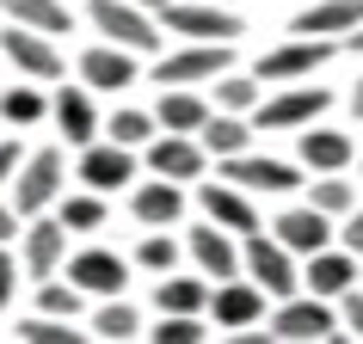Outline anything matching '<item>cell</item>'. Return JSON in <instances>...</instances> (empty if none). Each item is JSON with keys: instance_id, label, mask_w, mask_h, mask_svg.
<instances>
[{"instance_id": "obj_1", "label": "cell", "mask_w": 363, "mask_h": 344, "mask_svg": "<svg viewBox=\"0 0 363 344\" xmlns=\"http://www.w3.org/2000/svg\"><path fill=\"white\" fill-rule=\"evenodd\" d=\"M240 270H247L252 283L265 289V295H277V302H289L296 289H302V277H296V252L277 240V234H247V246H240Z\"/></svg>"}, {"instance_id": "obj_2", "label": "cell", "mask_w": 363, "mask_h": 344, "mask_svg": "<svg viewBox=\"0 0 363 344\" xmlns=\"http://www.w3.org/2000/svg\"><path fill=\"white\" fill-rule=\"evenodd\" d=\"M160 19H167L172 38H191V43H234L240 38L234 6H216V0H172V6H160Z\"/></svg>"}, {"instance_id": "obj_3", "label": "cell", "mask_w": 363, "mask_h": 344, "mask_svg": "<svg viewBox=\"0 0 363 344\" xmlns=\"http://www.w3.org/2000/svg\"><path fill=\"white\" fill-rule=\"evenodd\" d=\"M234 43H185L172 56L154 62V86H210L216 74H228Z\"/></svg>"}, {"instance_id": "obj_4", "label": "cell", "mask_w": 363, "mask_h": 344, "mask_svg": "<svg viewBox=\"0 0 363 344\" xmlns=\"http://www.w3.org/2000/svg\"><path fill=\"white\" fill-rule=\"evenodd\" d=\"M62 178H68L62 154H56V148H38V154L19 166V178H13V210H19L25 222L43 215L50 203H62Z\"/></svg>"}, {"instance_id": "obj_5", "label": "cell", "mask_w": 363, "mask_h": 344, "mask_svg": "<svg viewBox=\"0 0 363 344\" xmlns=\"http://www.w3.org/2000/svg\"><path fill=\"white\" fill-rule=\"evenodd\" d=\"M93 25H99V38L123 43L135 56H154L160 50V31H154L148 6H135V0H93Z\"/></svg>"}, {"instance_id": "obj_6", "label": "cell", "mask_w": 363, "mask_h": 344, "mask_svg": "<svg viewBox=\"0 0 363 344\" xmlns=\"http://www.w3.org/2000/svg\"><path fill=\"white\" fill-rule=\"evenodd\" d=\"M333 332H339V314L326 307V295H289L271 314V338H289V344H314V338H333Z\"/></svg>"}, {"instance_id": "obj_7", "label": "cell", "mask_w": 363, "mask_h": 344, "mask_svg": "<svg viewBox=\"0 0 363 344\" xmlns=\"http://www.w3.org/2000/svg\"><path fill=\"white\" fill-rule=\"evenodd\" d=\"M203 142L197 135H172V130H160L148 142V172L154 178H172V185H197L203 178Z\"/></svg>"}, {"instance_id": "obj_8", "label": "cell", "mask_w": 363, "mask_h": 344, "mask_svg": "<svg viewBox=\"0 0 363 344\" xmlns=\"http://www.w3.org/2000/svg\"><path fill=\"white\" fill-rule=\"evenodd\" d=\"M326 105H333L326 86H289L277 98H259V130H308Z\"/></svg>"}, {"instance_id": "obj_9", "label": "cell", "mask_w": 363, "mask_h": 344, "mask_svg": "<svg viewBox=\"0 0 363 344\" xmlns=\"http://www.w3.org/2000/svg\"><path fill=\"white\" fill-rule=\"evenodd\" d=\"M210 314H216V326H222V332H247V326L265 320V289L222 277V283L210 289Z\"/></svg>"}, {"instance_id": "obj_10", "label": "cell", "mask_w": 363, "mask_h": 344, "mask_svg": "<svg viewBox=\"0 0 363 344\" xmlns=\"http://www.w3.org/2000/svg\"><path fill=\"white\" fill-rule=\"evenodd\" d=\"M0 50H6V62H13L19 74H31V80H56V74H62L56 43L43 38V31H31V25H13V31H0Z\"/></svg>"}, {"instance_id": "obj_11", "label": "cell", "mask_w": 363, "mask_h": 344, "mask_svg": "<svg viewBox=\"0 0 363 344\" xmlns=\"http://www.w3.org/2000/svg\"><path fill=\"white\" fill-rule=\"evenodd\" d=\"M197 203H203V215H210L216 228H228V234H259V210L247 203V191L234 185V178H222V185H197Z\"/></svg>"}, {"instance_id": "obj_12", "label": "cell", "mask_w": 363, "mask_h": 344, "mask_svg": "<svg viewBox=\"0 0 363 344\" xmlns=\"http://www.w3.org/2000/svg\"><path fill=\"white\" fill-rule=\"evenodd\" d=\"M333 50H339V43H326V38H296V43H284V50H271V56L259 62V80H271V86H284V80H308Z\"/></svg>"}, {"instance_id": "obj_13", "label": "cell", "mask_w": 363, "mask_h": 344, "mask_svg": "<svg viewBox=\"0 0 363 344\" xmlns=\"http://www.w3.org/2000/svg\"><path fill=\"white\" fill-rule=\"evenodd\" d=\"M68 283H74L80 295H123V283H130V265H123L117 252L93 246V252H80V258H68Z\"/></svg>"}, {"instance_id": "obj_14", "label": "cell", "mask_w": 363, "mask_h": 344, "mask_svg": "<svg viewBox=\"0 0 363 344\" xmlns=\"http://www.w3.org/2000/svg\"><path fill=\"white\" fill-rule=\"evenodd\" d=\"M222 178H234L240 191H296L302 178H296V166H284V160H265V154H228L222 160Z\"/></svg>"}, {"instance_id": "obj_15", "label": "cell", "mask_w": 363, "mask_h": 344, "mask_svg": "<svg viewBox=\"0 0 363 344\" xmlns=\"http://www.w3.org/2000/svg\"><path fill=\"white\" fill-rule=\"evenodd\" d=\"M357 283H363V277H357V258H351V252H333V246L308 252V270H302V289H308V295L339 302L345 289H357Z\"/></svg>"}, {"instance_id": "obj_16", "label": "cell", "mask_w": 363, "mask_h": 344, "mask_svg": "<svg viewBox=\"0 0 363 344\" xmlns=\"http://www.w3.org/2000/svg\"><path fill=\"white\" fill-rule=\"evenodd\" d=\"M135 178V154L123 142H86V160H80V185L86 191H117V185H130Z\"/></svg>"}, {"instance_id": "obj_17", "label": "cell", "mask_w": 363, "mask_h": 344, "mask_svg": "<svg viewBox=\"0 0 363 344\" xmlns=\"http://www.w3.org/2000/svg\"><path fill=\"white\" fill-rule=\"evenodd\" d=\"M80 80H86V93H117V86H135V50H123V43H99V50H86Z\"/></svg>"}, {"instance_id": "obj_18", "label": "cell", "mask_w": 363, "mask_h": 344, "mask_svg": "<svg viewBox=\"0 0 363 344\" xmlns=\"http://www.w3.org/2000/svg\"><path fill=\"white\" fill-rule=\"evenodd\" d=\"M191 258H197V270L210 277V283H222V277H240V246H234V234L228 228H191Z\"/></svg>"}, {"instance_id": "obj_19", "label": "cell", "mask_w": 363, "mask_h": 344, "mask_svg": "<svg viewBox=\"0 0 363 344\" xmlns=\"http://www.w3.org/2000/svg\"><path fill=\"white\" fill-rule=\"evenodd\" d=\"M19 240H25V270H31V277H56L62 270V258H68V228H62V222H38V215H31V228H25Z\"/></svg>"}, {"instance_id": "obj_20", "label": "cell", "mask_w": 363, "mask_h": 344, "mask_svg": "<svg viewBox=\"0 0 363 344\" xmlns=\"http://www.w3.org/2000/svg\"><path fill=\"white\" fill-rule=\"evenodd\" d=\"M277 240H284L289 252H296V258H308V252H320L326 240H333V215H320L314 210V203H308V210H289V215H277Z\"/></svg>"}, {"instance_id": "obj_21", "label": "cell", "mask_w": 363, "mask_h": 344, "mask_svg": "<svg viewBox=\"0 0 363 344\" xmlns=\"http://www.w3.org/2000/svg\"><path fill=\"white\" fill-rule=\"evenodd\" d=\"M351 25H363V0H320L296 13V38H345Z\"/></svg>"}, {"instance_id": "obj_22", "label": "cell", "mask_w": 363, "mask_h": 344, "mask_svg": "<svg viewBox=\"0 0 363 344\" xmlns=\"http://www.w3.org/2000/svg\"><path fill=\"white\" fill-rule=\"evenodd\" d=\"M203 117H210V98H203V93H191V86H167L154 123L172 130V135H197V130H203Z\"/></svg>"}, {"instance_id": "obj_23", "label": "cell", "mask_w": 363, "mask_h": 344, "mask_svg": "<svg viewBox=\"0 0 363 344\" xmlns=\"http://www.w3.org/2000/svg\"><path fill=\"white\" fill-rule=\"evenodd\" d=\"M50 111H56V130L68 135L74 148H86V142L99 135V111H93V98H86V86H62Z\"/></svg>"}, {"instance_id": "obj_24", "label": "cell", "mask_w": 363, "mask_h": 344, "mask_svg": "<svg viewBox=\"0 0 363 344\" xmlns=\"http://www.w3.org/2000/svg\"><path fill=\"white\" fill-rule=\"evenodd\" d=\"M185 215V191L172 178H154V185H135V222L142 228H172Z\"/></svg>"}, {"instance_id": "obj_25", "label": "cell", "mask_w": 363, "mask_h": 344, "mask_svg": "<svg viewBox=\"0 0 363 344\" xmlns=\"http://www.w3.org/2000/svg\"><path fill=\"white\" fill-rule=\"evenodd\" d=\"M351 160H357L351 135H339V130H314V123H308V135H302V166H308V172H345Z\"/></svg>"}, {"instance_id": "obj_26", "label": "cell", "mask_w": 363, "mask_h": 344, "mask_svg": "<svg viewBox=\"0 0 363 344\" xmlns=\"http://www.w3.org/2000/svg\"><path fill=\"white\" fill-rule=\"evenodd\" d=\"M154 307L160 314H203L210 307V277H160L154 283Z\"/></svg>"}, {"instance_id": "obj_27", "label": "cell", "mask_w": 363, "mask_h": 344, "mask_svg": "<svg viewBox=\"0 0 363 344\" xmlns=\"http://www.w3.org/2000/svg\"><path fill=\"white\" fill-rule=\"evenodd\" d=\"M197 142H203V154L228 160V154H247L252 130L240 123V111H210V117H203V130H197Z\"/></svg>"}, {"instance_id": "obj_28", "label": "cell", "mask_w": 363, "mask_h": 344, "mask_svg": "<svg viewBox=\"0 0 363 344\" xmlns=\"http://www.w3.org/2000/svg\"><path fill=\"white\" fill-rule=\"evenodd\" d=\"M0 13L13 25L43 31V38H62V31H68V6H62V0H0Z\"/></svg>"}, {"instance_id": "obj_29", "label": "cell", "mask_w": 363, "mask_h": 344, "mask_svg": "<svg viewBox=\"0 0 363 344\" xmlns=\"http://www.w3.org/2000/svg\"><path fill=\"white\" fill-rule=\"evenodd\" d=\"M308 203H314L320 215H351L357 210V185H345L339 172H320V178L308 185Z\"/></svg>"}, {"instance_id": "obj_30", "label": "cell", "mask_w": 363, "mask_h": 344, "mask_svg": "<svg viewBox=\"0 0 363 344\" xmlns=\"http://www.w3.org/2000/svg\"><path fill=\"white\" fill-rule=\"evenodd\" d=\"M68 234H93L105 228V197L99 191H80V197H62V215H56Z\"/></svg>"}, {"instance_id": "obj_31", "label": "cell", "mask_w": 363, "mask_h": 344, "mask_svg": "<svg viewBox=\"0 0 363 344\" xmlns=\"http://www.w3.org/2000/svg\"><path fill=\"white\" fill-rule=\"evenodd\" d=\"M216 111H259V80L247 74H216Z\"/></svg>"}, {"instance_id": "obj_32", "label": "cell", "mask_w": 363, "mask_h": 344, "mask_svg": "<svg viewBox=\"0 0 363 344\" xmlns=\"http://www.w3.org/2000/svg\"><path fill=\"white\" fill-rule=\"evenodd\" d=\"M148 338L154 344H203L210 326H203V314H160V326H154Z\"/></svg>"}, {"instance_id": "obj_33", "label": "cell", "mask_w": 363, "mask_h": 344, "mask_svg": "<svg viewBox=\"0 0 363 344\" xmlns=\"http://www.w3.org/2000/svg\"><path fill=\"white\" fill-rule=\"evenodd\" d=\"M93 332H99V338H111V344H123V338H135V332H142V320H135V307L123 302V295H117V302H105V307H99Z\"/></svg>"}, {"instance_id": "obj_34", "label": "cell", "mask_w": 363, "mask_h": 344, "mask_svg": "<svg viewBox=\"0 0 363 344\" xmlns=\"http://www.w3.org/2000/svg\"><path fill=\"white\" fill-rule=\"evenodd\" d=\"M74 320H62V314H31L19 320V338L25 344H80V332H68Z\"/></svg>"}, {"instance_id": "obj_35", "label": "cell", "mask_w": 363, "mask_h": 344, "mask_svg": "<svg viewBox=\"0 0 363 344\" xmlns=\"http://www.w3.org/2000/svg\"><path fill=\"white\" fill-rule=\"evenodd\" d=\"M50 111V105H43V93L38 86H6V93H0V117H6V123H38V117Z\"/></svg>"}, {"instance_id": "obj_36", "label": "cell", "mask_w": 363, "mask_h": 344, "mask_svg": "<svg viewBox=\"0 0 363 344\" xmlns=\"http://www.w3.org/2000/svg\"><path fill=\"white\" fill-rule=\"evenodd\" d=\"M154 130H160V123H154L148 111H117V117H111V142H123V148L154 142Z\"/></svg>"}, {"instance_id": "obj_37", "label": "cell", "mask_w": 363, "mask_h": 344, "mask_svg": "<svg viewBox=\"0 0 363 344\" xmlns=\"http://www.w3.org/2000/svg\"><path fill=\"white\" fill-rule=\"evenodd\" d=\"M135 265L154 270V277H167V270L179 265V246H172L167 234H148V240H142V252H135Z\"/></svg>"}, {"instance_id": "obj_38", "label": "cell", "mask_w": 363, "mask_h": 344, "mask_svg": "<svg viewBox=\"0 0 363 344\" xmlns=\"http://www.w3.org/2000/svg\"><path fill=\"white\" fill-rule=\"evenodd\" d=\"M38 314H62V320H74V314H80V289L74 283H43L38 289Z\"/></svg>"}, {"instance_id": "obj_39", "label": "cell", "mask_w": 363, "mask_h": 344, "mask_svg": "<svg viewBox=\"0 0 363 344\" xmlns=\"http://www.w3.org/2000/svg\"><path fill=\"white\" fill-rule=\"evenodd\" d=\"M339 240H345V252H351V258H363V210H351V215H345Z\"/></svg>"}, {"instance_id": "obj_40", "label": "cell", "mask_w": 363, "mask_h": 344, "mask_svg": "<svg viewBox=\"0 0 363 344\" xmlns=\"http://www.w3.org/2000/svg\"><path fill=\"white\" fill-rule=\"evenodd\" d=\"M13 289H19V265H13V252H0V314L13 302Z\"/></svg>"}, {"instance_id": "obj_41", "label": "cell", "mask_w": 363, "mask_h": 344, "mask_svg": "<svg viewBox=\"0 0 363 344\" xmlns=\"http://www.w3.org/2000/svg\"><path fill=\"white\" fill-rule=\"evenodd\" d=\"M339 302H345V326H351V332L363 338V289H345Z\"/></svg>"}, {"instance_id": "obj_42", "label": "cell", "mask_w": 363, "mask_h": 344, "mask_svg": "<svg viewBox=\"0 0 363 344\" xmlns=\"http://www.w3.org/2000/svg\"><path fill=\"white\" fill-rule=\"evenodd\" d=\"M13 172H19V148L0 142V185H13Z\"/></svg>"}, {"instance_id": "obj_43", "label": "cell", "mask_w": 363, "mask_h": 344, "mask_svg": "<svg viewBox=\"0 0 363 344\" xmlns=\"http://www.w3.org/2000/svg\"><path fill=\"white\" fill-rule=\"evenodd\" d=\"M13 234H19V210H13V203H0V246H6Z\"/></svg>"}, {"instance_id": "obj_44", "label": "cell", "mask_w": 363, "mask_h": 344, "mask_svg": "<svg viewBox=\"0 0 363 344\" xmlns=\"http://www.w3.org/2000/svg\"><path fill=\"white\" fill-rule=\"evenodd\" d=\"M339 50H351V56H363V25H351V31H345V38H339Z\"/></svg>"}, {"instance_id": "obj_45", "label": "cell", "mask_w": 363, "mask_h": 344, "mask_svg": "<svg viewBox=\"0 0 363 344\" xmlns=\"http://www.w3.org/2000/svg\"><path fill=\"white\" fill-rule=\"evenodd\" d=\"M351 111H357V117H363V80H357V93H351Z\"/></svg>"}, {"instance_id": "obj_46", "label": "cell", "mask_w": 363, "mask_h": 344, "mask_svg": "<svg viewBox=\"0 0 363 344\" xmlns=\"http://www.w3.org/2000/svg\"><path fill=\"white\" fill-rule=\"evenodd\" d=\"M135 6H148V13H160V6H172V0H135Z\"/></svg>"}, {"instance_id": "obj_47", "label": "cell", "mask_w": 363, "mask_h": 344, "mask_svg": "<svg viewBox=\"0 0 363 344\" xmlns=\"http://www.w3.org/2000/svg\"><path fill=\"white\" fill-rule=\"evenodd\" d=\"M216 6H234V0H216Z\"/></svg>"}, {"instance_id": "obj_48", "label": "cell", "mask_w": 363, "mask_h": 344, "mask_svg": "<svg viewBox=\"0 0 363 344\" xmlns=\"http://www.w3.org/2000/svg\"><path fill=\"white\" fill-rule=\"evenodd\" d=\"M357 160H363V154H357Z\"/></svg>"}]
</instances>
